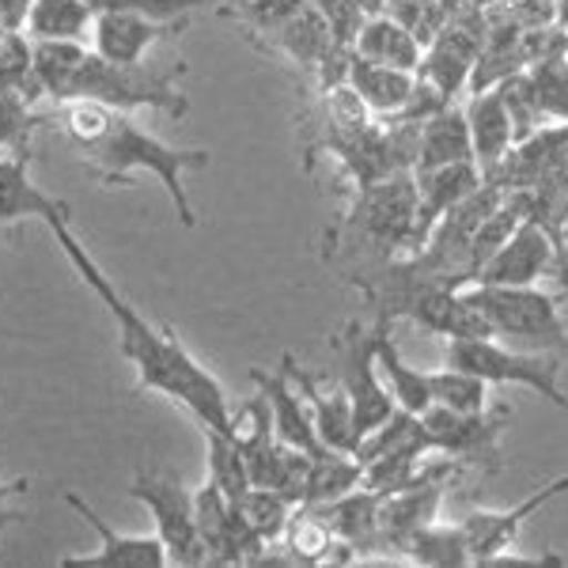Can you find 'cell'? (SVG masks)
<instances>
[{
    "instance_id": "1",
    "label": "cell",
    "mask_w": 568,
    "mask_h": 568,
    "mask_svg": "<svg viewBox=\"0 0 568 568\" xmlns=\"http://www.w3.org/2000/svg\"><path fill=\"white\" fill-rule=\"evenodd\" d=\"M50 232L61 251H65V258L72 262V270L80 273V281L91 288V296L106 307L110 318H114L118 353H122L125 364L133 368L136 387L163 394V398L186 406L205 433L235 436V414H232V402H227L224 387H220L216 375L209 372L205 364H197V356L179 342L175 329L152 326L130 300H122L114 281L99 270V262L84 251V243L72 235L69 220H53Z\"/></svg>"
},
{
    "instance_id": "2",
    "label": "cell",
    "mask_w": 568,
    "mask_h": 568,
    "mask_svg": "<svg viewBox=\"0 0 568 568\" xmlns=\"http://www.w3.org/2000/svg\"><path fill=\"white\" fill-rule=\"evenodd\" d=\"M53 125L65 133L69 149L103 186H136V175H152L168 190L182 227H194L197 213L186 194V171H205L209 152L171 149L144 125H136L125 110H114L95 99H61L53 103Z\"/></svg>"
},
{
    "instance_id": "3",
    "label": "cell",
    "mask_w": 568,
    "mask_h": 568,
    "mask_svg": "<svg viewBox=\"0 0 568 568\" xmlns=\"http://www.w3.org/2000/svg\"><path fill=\"white\" fill-rule=\"evenodd\" d=\"M182 72H186L182 61H168V65H149V61L118 65V61H106L103 53L88 50V58L72 72L61 99H95V103L125 110V114H133V110H163V114L179 122L190 110V99L179 91Z\"/></svg>"
},
{
    "instance_id": "4",
    "label": "cell",
    "mask_w": 568,
    "mask_h": 568,
    "mask_svg": "<svg viewBox=\"0 0 568 568\" xmlns=\"http://www.w3.org/2000/svg\"><path fill=\"white\" fill-rule=\"evenodd\" d=\"M466 296L489 318L493 337L568 356V323L561 318L568 288L542 292L538 284H470Z\"/></svg>"
},
{
    "instance_id": "5",
    "label": "cell",
    "mask_w": 568,
    "mask_h": 568,
    "mask_svg": "<svg viewBox=\"0 0 568 568\" xmlns=\"http://www.w3.org/2000/svg\"><path fill=\"white\" fill-rule=\"evenodd\" d=\"M561 361L557 353L511 349L500 337H444V364L485 379L489 387H527L546 402L568 409L561 390Z\"/></svg>"
},
{
    "instance_id": "6",
    "label": "cell",
    "mask_w": 568,
    "mask_h": 568,
    "mask_svg": "<svg viewBox=\"0 0 568 568\" xmlns=\"http://www.w3.org/2000/svg\"><path fill=\"white\" fill-rule=\"evenodd\" d=\"M342 227L356 243L379 254V262L406 258L414 251L417 232V179L414 171H398L372 186L356 190Z\"/></svg>"
},
{
    "instance_id": "7",
    "label": "cell",
    "mask_w": 568,
    "mask_h": 568,
    "mask_svg": "<svg viewBox=\"0 0 568 568\" xmlns=\"http://www.w3.org/2000/svg\"><path fill=\"white\" fill-rule=\"evenodd\" d=\"M329 349H334V379L342 383L353 402V428H356V444H361L372 428H379L398 409V402H394L390 387L379 375V364H375L372 326L349 318V323L329 337Z\"/></svg>"
},
{
    "instance_id": "8",
    "label": "cell",
    "mask_w": 568,
    "mask_h": 568,
    "mask_svg": "<svg viewBox=\"0 0 568 568\" xmlns=\"http://www.w3.org/2000/svg\"><path fill=\"white\" fill-rule=\"evenodd\" d=\"M130 497L141 500L155 519V535L168 546L175 565H205V542H201L194 493L182 485L175 474L141 470L130 485Z\"/></svg>"
},
{
    "instance_id": "9",
    "label": "cell",
    "mask_w": 568,
    "mask_h": 568,
    "mask_svg": "<svg viewBox=\"0 0 568 568\" xmlns=\"http://www.w3.org/2000/svg\"><path fill=\"white\" fill-rule=\"evenodd\" d=\"M511 409H481V414H459L447 406H428L420 414V425L428 433L436 455H452V459L478 466V470H497L500 466V439L508 433Z\"/></svg>"
},
{
    "instance_id": "10",
    "label": "cell",
    "mask_w": 568,
    "mask_h": 568,
    "mask_svg": "<svg viewBox=\"0 0 568 568\" xmlns=\"http://www.w3.org/2000/svg\"><path fill=\"white\" fill-rule=\"evenodd\" d=\"M549 273H561L568 281L565 251L549 240L542 224L524 216V224L511 232V240L474 273V284H538Z\"/></svg>"
},
{
    "instance_id": "11",
    "label": "cell",
    "mask_w": 568,
    "mask_h": 568,
    "mask_svg": "<svg viewBox=\"0 0 568 568\" xmlns=\"http://www.w3.org/2000/svg\"><path fill=\"white\" fill-rule=\"evenodd\" d=\"M561 493H568V474H557L554 481L538 485L530 497L511 504V508H470L466 511V519L459 527L466 535V546H470L474 565L493 561L497 554L516 546L519 535H524V527H527V519L535 516V511H542L549 500L561 497Z\"/></svg>"
},
{
    "instance_id": "12",
    "label": "cell",
    "mask_w": 568,
    "mask_h": 568,
    "mask_svg": "<svg viewBox=\"0 0 568 568\" xmlns=\"http://www.w3.org/2000/svg\"><path fill=\"white\" fill-rule=\"evenodd\" d=\"M65 504L77 511L80 519H84L91 530H95L99 549L95 554H72L61 565H118V568H163V565H171V554H168V546L160 542V535H122V530L110 527L106 519L72 489L65 493Z\"/></svg>"
},
{
    "instance_id": "13",
    "label": "cell",
    "mask_w": 568,
    "mask_h": 568,
    "mask_svg": "<svg viewBox=\"0 0 568 568\" xmlns=\"http://www.w3.org/2000/svg\"><path fill=\"white\" fill-rule=\"evenodd\" d=\"M194 16H179V20H149L136 12H103L95 16V53L118 65H136L155 50L160 42L179 39L190 31Z\"/></svg>"
},
{
    "instance_id": "14",
    "label": "cell",
    "mask_w": 568,
    "mask_h": 568,
    "mask_svg": "<svg viewBox=\"0 0 568 568\" xmlns=\"http://www.w3.org/2000/svg\"><path fill=\"white\" fill-rule=\"evenodd\" d=\"M281 368L288 372V379L296 383L300 394L307 398L311 417H315V433L326 447L334 452H356V428H353V402L345 394L342 383L329 375L323 379L318 372H307L292 361V353H284Z\"/></svg>"
},
{
    "instance_id": "15",
    "label": "cell",
    "mask_w": 568,
    "mask_h": 568,
    "mask_svg": "<svg viewBox=\"0 0 568 568\" xmlns=\"http://www.w3.org/2000/svg\"><path fill=\"white\" fill-rule=\"evenodd\" d=\"M459 478H439V481H425L414 485V489H402L383 497L379 504V535H383V549H390L398 561H406V546L409 538L417 535L420 527L436 524L439 504L447 500V489Z\"/></svg>"
},
{
    "instance_id": "16",
    "label": "cell",
    "mask_w": 568,
    "mask_h": 568,
    "mask_svg": "<svg viewBox=\"0 0 568 568\" xmlns=\"http://www.w3.org/2000/svg\"><path fill=\"white\" fill-rule=\"evenodd\" d=\"M417 179V232H414V251L425 246V240L433 235V227L439 224V216L447 209H455L463 197H470L481 186L485 175L478 163H447V168H428L414 171ZM409 251V254H414Z\"/></svg>"
},
{
    "instance_id": "17",
    "label": "cell",
    "mask_w": 568,
    "mask_h": 568,
    "mask_svg": "<svg viewBox=\"0 0 568 568\" xmlns=\"http://www.w3.org/2000/svg\"><path fill=\"white\" fill-rule=\"evenodd\" d=\"M478 53H481L478 31H466L463 23H447L444 31L425 45V58H420L417 77L428 80V84H436L447 99H455L466 84H470V72L478 65Z\"/></svg>"
},
{
    "instance_id": "18",
    "label": "cell",
    "mask_w": 568,
    "mask_h": 568,
    "mask_svg": "<svg viewBox=\"0 0 568 568\" xmlns=\"http://www.w3.org/2000/svg\"><path fill=\"white\" fill-rule=\"evenodd\" d=\"M251 379L258 383V394L270 402L273 409V428H277V439L284 444L300 447L307 455H318L323 452V439L315 433V417H311V406L307 398L300 394L296 383L288 379V372H262V368H251Z\"/></svg>"
},
{
    "instance_id": "19",
    "label": "cell",
    "mask_w": 568,
    "mask_h": 568,
    "mask_svg": "<svg viewBox=\"0 0 568 568\" xmlns=\"http://www.w3.org/2000/svg\"><path fill=\"white\" fill-rule=\"evenodd\" d=\"M20 220H69V205L61 197H50L34 186L27 171V152L0 155V227L20 224Z\"/></svg>"
},
{
    "instance_id": "20",
    "label": "cell",
    "mask_w": 568,
    "mask_h": 568,
    "mask_svg": "<svg viewBox=\"0 0 568 568\" xmlns=\"http://www.w3.org/2000/svg\"><path fill=\"white\" fill-rule=\"evenodd\" d=\"M251 39L258 42L262 50L288 58L300 72H311V77H315L318 61H323L329 53V45H334V39H329V27L323 20V12L315 8V0H307V4L300 8L288 23L277 27V31L251 34Z\"/></svg>"
},
{
    "instance_id": "21",
    "label": "cell",
    "mask_w": 568,
    "mask_h": 568,
    "mask_svg": "<svg viewBox=\"0 0 568 568\" xmlns=\"http://www.w3.org/2000/svg\"><path fill=\"white\" fill-rule=\"evenodd\" d=\"M466 122H470V141H474V163L481 168V175H489L493 168L516 149V125L504 106L500 88L474 91V99L466 103Z\"/></svg>"
},
{
    "instance_id": "22",
    "label": "cell",
    "mask_w": 568,
    "mask_h": 568,
    "mask_svg": "<svg viewBox=\"0 0 568 568\" xmlns=\"http://www.w3.org/2000/svg\"><path fill=\"white\" fill-rule=\"evenodd\" d=\"M372 337H375V364H379V375L390 387L394 402H398L402 409H409V414H425V409L433 406L428 372L414 368V364L402 356L398 342H394V323H379V318H375Z\"/></svg>"
},
{
    "instance_id": "23",
    "label": "cell",
    "mask_w": 568,
    "mask_h": 568,
    "mask_svg": "<svg viewBox=\"0 0 568 568\" xmlns=\"http://www.w3.org/2000/svg\"><path fill=\"white\" fill-rule=\"evenodd\" d=\"M417 72H402L390 65H379V61H368L353 50V65H349V88L364 99V106L372 110L375 118H394L406 99L414 95Z\"/></svg>"
},
{
    "instance_id": "24",
    "label": "cell",
    "mask_w": 568,
    "mask_h": 568,
    "mask_svg": "<svg viewBox=\"0 0 568 568\" xmlns=\"http://www.w3.org/2000/svg\"><path fill=\"white\" fill-rule=\"evenodd\" d=\"M474 160V141H470V122H466V106H444L428 122H420V155L417 171L428 168H447V163H470Z\"/></svg>"
},
{
    "instance_id": "25",
    "label": "cell",
    "mask_w": 568,
    "mask_h": 568,
    "mask_svg": "<svg viewBox=\"0 0 568 568\" xmlns=\"http://www.w3.org/2000/svg\"><path fill=\"white\" fill-rule=\"evenodd\" d=\"M353 50L361 53V58L379 61V65H390V69H402V72H417L420 58H425V42L387 12L372 16V20L364 23V31L356 34Z\"/></svg>"
},
{
    "instance_id": "26",
    "label": "cell",
    "mask_w": 568,
    "mask_h": 568,
    "mask_svg": "<svg viewBox=\"0 0 568 568\" xmlns=\"http://www.w3.org/2000/svg\"><path fill=\"white\" fill-rule=\"evenodd\" d=\"M364 481V466L353 452H334L323 447L318 455H311V474H307V489L300 508H323V504L342 500L345 493L361 489Z\"/></svg>"
},
{
    "instance_id": "27",
    "label": "cell",
    "mask_w": 568,
    "mask_h": 568,
    "mask_svg": "<svg viewBox=\"0 0 568 568\" xmlns=\"http://www.w3.org/2000/svg\"><path fill=\"white\" fill-rule=\"evenodd\" d=\"M88 27H95L91 0H34L27 31L31 39H84Z\"/></svg>"
},
{
    "instance_id": "28",
    "label": "cell",
    "mask_w": 568,
    "mask_h": 568,
    "mask_svg": "<svg viewBox=\"0 0 568 568\" xmlns=\"http://www.w3.org/2000/svg\"><path fill=\"white\" fill-rule=\"evenodd\" d=\"M88 58L84 42L72 39H34V80L42 84L45 99L58 103L65 95L72 72L80 69V61Z\"/></svg>"
},
{
    "instance_id": "29",
    "label": "cell",
    "mask_w": 568,
    "mask_h": 568,
    "mask_svg": "<svg viewBox=\"0 0 568 568\" xmlns=\"http://www.w3.org/2000/svg\"><path fill=\"white\" fill-rule=\"evenodd\" d=\"M406 561H417V565H428V568H463V565H474L470 557V546H466V535L459 524L444 527V524H428L420 527L406 546Z\"/></svg>"
},
{
    "instance_id": "30",
    "label": "cell",
    "mask_w": 568,
    "mask_h": 568,
    "mask_svg": "<svg viewBox=\"0 0 568 568\" xmlns=\"http://www.w3.org/2000/svg\"><path fill=\"white\" fill-rule=\"evenodd\" d=\"M428 390H433V406L459 409V414H481L489 409V383L459 368H439L428 372Z\"/></svg>"
},
{
    "instance_id": "31",
    "label": "cell",
    "mask_w": 568,
    "mask_h": 568,
    "mask_svg": "<svg viewBox=\"0 0 568 568\" xmlns=\"http://www.w3.org/2000/svg\"><path fill=\"white\" fill-rule=\"evenodd\" d=\"M205 436H209V474H213L209 481H216L227 500L240 504L251 493V474H246L240 439L224 433H205Z\"/></svg>"
},
{
    "instance_id": "32",
    "label": "cell",
    "mask_w": 568,
    "mask_h": 568,
    "mask_svg": "<svg viewBox=\"0 0 568 568\" xmlns=\"http://www.w3.org/2000/svg\"><path fill=\"white\" fill-rule=\"evenodd\" d=\"M42 122H50V118L39 114V106L23 91L0 84V149L27 152V141H31Z\"/></svg>"
},
{
    "instance_id": "33",
    "label": "cell",
    "mask_w": 568,
    "mask_h": 568,
    "mask_svg": "<svg viewBox=\"0 0 568 568\" xmlns=\"http://www.w3.org/2000/svg\"><path fill=\"white\" fill-rule=\"evenodd\" d=\"M246 524H251L265 542H273V538H281L284 530H288L292 516H296V504H292L284 493L277 489H262V485H251V493L240 500Z\"/></svg>"
},
{
    "instance_id": "34",
    "label": "cell",
    "mask_w": 568,
    "mask_h": 568,
    "mask_svg": "<svg viewBox=\"0 0 568 568\" xmlns=\"http://www.w3.org/2000/svg\"><path fill=\"white\" fill-rule=\"evenodd\" d=\"M0 84L16 88L39 106V99L45 95L42 84L34 80V42L23 39V31H12L8 42L0 45Z\"/></svg>"
},
{
    "instance_id": "35",
    "label": "cell",
    "mask_w": 568,
    "mask_h": 568,
    "mask_svg": "<svg viewBox=\"0 0 568 568\" xmlns=\"http://www.w3.org/2000/svg\"><path fill=\"white\" fill-rule=\"evenodd\" d=\"M530 80H535V95H538V106H542V118L568 122V53L535 61V65H530Z\"/></svg>"
},
{
    "instance_id": "36",
    "label": "cell",
    "mask_w": 568,
    "mask_h": 568,
    "mask_svg": "<svg viewBox=\"0 0 568 568\" xmlns=\"http://www.w3.org/2000/svg\"><path fill=\"white\" fill-rule=\"evenodd\" d=\"M209 4H216V0H91L95 16L136 12V16H149V20H179V16H194Z\"/></svg>"
},
{
    "instance_id": "37",
    "label": "cell",
    "mask_w": 568,
    "mask_h": 568,
    "mask_svg": "<svg viewBox=\"0 0 568 568\" xmlns=\"http://www.w3.org/2000/svg\"><path fill=\"white\" fill-rule=\"evenodd\" d=\"M304 4H307V0H232L235 16H240V20L251 27L246 34L277 31V27L288 23Z\"/></svg>"
},
{
    "instance_id": "38",
    "label": "cell",
    "mask_w": 568,
    "mask_h": 568,
    "mask_svg": "<svg viewBox=\"0 0 568 568\" xmlns=\"http://www.w3.org/2000/svg\"><path fill=\"white\" fill-rule=\"evenodd\" d=\"M315 8L323 12L334 45H356V34H361L364 23L372 20L356 0H315Z\"/></svg>"
},
{
    "instance_id": "39",
    "label": "cell",
    "mask_w": 568,
    "mask_h": 568,
    "mask_svg": "<svg viewBox=\"0 0 568 568\" xmlns=\"http://www.w3.org/2000/svg\"><path fill=\"white\" fill-rule=\"evenodd\" d=\"M31 4L34 0H0V27L23 31L27 20H31Z\"/></svg>"
},
{
    "instance_id": "40",
    "label": "cell",
    "mask_w": 568,
    "mask_h": 568,
    "mask_svg": "<svg viewBox=\"0 0 568 568\" xmlns=\"http://www.w3.org/2000/svg\"><path fill=\"white\" fill-rule=\"evenodd\" d=\"M554 27L568 34V0H554Z\"/></svg>"
},
{
    "instance_id": "41",
    "label": "cell",
    "mask_w": 568,
    "mask_h": 568,
    "mask_svg": "<svg viewBox=\"0 0 568 568\" xmlns=\"http://www.w3.org/2000/svg\"><path fill=\"white\" fill-rule=\"evenodd\" d=\"M356 4H361L368 16H383V12H387V4H390V0H356Z\"/></svg>"
},
{
    "instance_id": "42",
    "label": "cell",
    "mask_w": 568,
    "mask_h": 568,
    "mask_svg": "<svg viewBox=\"0 0 568 568\" xmlns=\"http://www.w3.org/2000/svg\"><path fill=\"white\" fill-rule=\"evenodd\" d=\"M12 493H27V481H12V485H0V504H4Z\"/></svg>"
},
{
    "instance_id": "43",
    "label": "cell",
    "mask_w": 568,
    "mask_h": 568,
    "mask_svg": "<svg viewBox=\"0 0 568 568\" xmlns=\"http://www.w3.org/2000/svg\"><path fill=\"white\" fill-rule=\"evenodd\" d=\"M8 34H12V31H8V27H0V45L8 42Z\"/></svg>"
}]
</instances>
